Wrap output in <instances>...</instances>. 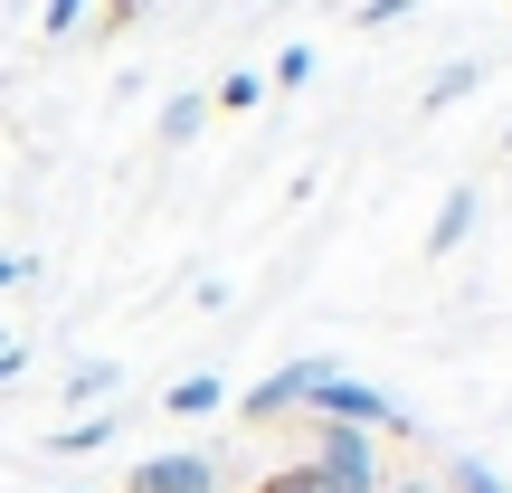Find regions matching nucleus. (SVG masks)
<instances>
[{"mask_svg":"<svg viewBox=\"0 0 512 493\" xmlns=\"http://www.w3.org/2000/svg\"><path fill=\"white\" fill-rule=\"evenodd\" d=\"M304 418H313V427H361V437H408V408L380 399L370 380H351V370H323V380H313Z\"/></svg>","mask_w":512,"mask_h":493,"instance_id":"nucleus-1","label":"nucleus"},{"mask_svg":"<svg viewBox=\"0 0 512 493\" xmlns=\"http://www.w3.org/2000/svg\"><path fill=\"white\" fill-rule=\"evenodd\" d=\"M10 342H19V332H0V351H10Z\"/></svg>","mask_w":512,"mask_h":493,"instance_id":"nucleus-18","label":"nucleus"},{"mask_svg":"<svg viewBox=\"0 0 512 493\" xmlns=\"http://www.w3.org/2000/svg\"><path fill=\"white\" fill-rule=\"evenodd\" d=\"M503 143H512V133H503Z\"/></svg>","mask_w":512,"mask_h":493,"instance_id":"nucleus-19","label":"nucleus"},{"mask_svg":"<svg viewBox=\"0 0 512 493\" xmlns=\"http://www.w3.org/2000/svg\"><path fill=\"white\" fill-rule=\"evenodd\" d=\"M143 19V0H105V19H95V38H114V29H133Z\"/></svg>","mask_w":512,"mask_h":493,"instance_id":"nucleus-14","label":"nucleus"},{"mask_svg":"<svg viewBox=\"0 0 512 493\" xmlns=\"http://www.w3.org/2000/svg\"><path fill=\"white\" fill-rule=\"evenodd\" d=\"M114 427H124V418H67L48 437V456H95V446H114Z\"/></svg>","mask_w":512,"mask_h":493,"instance_id":"nucleus-7","label":"nucleus"},{"mask_svg":"<svg viewBox=\"0 0 512 493\" xmlns=\"http://www.w3.org/2000/svg\"><path fill=\"white\" fill-rule=\"evenodd\" d=\"M266 105V67H228V86L209 95V114H256Z\"/></svg>","mask_w":512,"mask_h":493,"instance_id":"nucleus-8","label":"nucleus"},{"mask_svg":"<svg viewBox=\"0 0 512 493\" xmlns=\"http://www.w3.org/2000/svg\"><path fill=\"white\" fill-rule=\"evenodd\" d=\"M209 484H219V465L190 456V446H181V456H143L124 475V493H209Z\"/></svg>","mask_w":512,"mask_h":493,"instance_id":"nucleus-3","label":"nucleus"},{"mask_svg":"<svg viewBox=\"0 0 512 493\" xmlns=\"http://www.w3.org/2000/svg\"><path fill=\"white\" fill-rule=\"evenodd\" d=\"M19 275H29V256H0V294H10V285H19Z\"/></svg>","mask_w":512,"mask_h":493,"instance_id":"nucleus-16","label":"nucleus"},{"mask_svg":"<svg viewBox=\"0 0 512 493\" xmlns=\"http://www.w3.org/2000/svg\"><path fill=\"white\" fill-rule=\"evenodd\" d=\"M475 181H456V190H446V200H437V219H427V256H456L465 247V228H475Z\"/></svg>","mask_w":512,"mask_h":493,"instance_id":"nucleus-4","label":"nucleus"},{"mask_svg":"<svg viewBox=\"0 0 512 493\" xmlns=\"http://www.w3.org/2000/svg\"><path fill=\"white\" fill-rule=\"evenodd\" d=\"M219 399H228V380H219V370H190V380H171V399H162V408H171V418H209Z\"/></svg>","mask_w":512,"mask_h":493,"instance_id":"nucleus-6","label":"nucleus"},{"mask_svg":"<svg viewBox=\"0 0 512 493\" xmlns=\"http://www.w3.org/2000/svg\"><path fill=\"white\" fill-rule=\"evenodd\" d=\"M418 0H361V29H389V19H408Z\"/></svg>","mask_w":512,"mask_h":493,"instance_id":"nucleus-15","label":"nucleus"},{"mask_svg":"<svg viewBox=\"0 0 512 493\" xmlns=\"http://www.w3.org/2000/svg\"><path fill=\"white\" fill-rule=\"evenodd\" d=\"M114 380H124L114 361H76V370H67V399H76V408H86V399H114Z\"/></svg>","mask_w":512,"mask_h":493,"instance_id":"nucleus-10","label":"nucleus"},{"mask_svg":"<svg viewBox=\"0 0 512 493\" xmlns=\"http://www.w3.org/2000/svg\"><path fill=\"white\" fill-rule=\"evenodd\" d=\"M380 493H437V484H380Z\"/></svg>","mask_w":512,"mask_h":493,"instance_id":"nucleus-17","label":"nucleus"},{"mask_svg":"<svg viewBox=\"0 0 512 493\" xmlns=\"http://www.w3.org/2000/svg\"><path fill=\"white\" fill-rule=\"evenodd\" d=\"M475 86H484V57H456V67H437V76L418 86V114H446V105H465Z\"/></svg>","mask_w":512,"mask_h":493,"instance_id":"nucleus-5","label":"nucleus"},{"mask_svg":"<svg viewBox=\"0 0 512 493\" xmlns=\"http://www.w3.org/2000/svg\"><path fill=\"white\" fill-rule=\"evenodd\" d=\"M304 76H313V48H304V38H294V48L275 57V76H266V86H304Z\"/></svg>","mask_w":512,"mask_h":493,"instance_id":"nucleus-12","label":"nucleus"},{"mask_svg":"<svg viewBox=\"0 0 512 493\" xmlns=\"http://www.w3.org/2000/svg\"><path fill=\"white\" fill-rule=\"evenodd\" d=\"M200 124H209V95H171L162 105V143H190Z\"/></svg>","mask_w":512,"mask_h":493,"instance_id":"nucleus-9","label":"nucleus"},{"mask_svg":"<svg viewBox=\"0 0 512 493\" xmlns=\"http://www.w3.org/2000/svg\"><path fill=\"white\" fill-rule=\"evenodd\" d=\"M323 370H332L323 351H304V361H285V370H266V380H256L247 399H238V418H247V427H266V418H285V408H304V399H313V380H323Z\"/></svg>","mask_w":512,"mask_h":493,"instance_id":"nucleus-2","label":"nucleus"},{"mask_svg":"<svg viewBox=\"0 0 512 493\" xmlns=\"http://www.w3.org/2000/svg\"><path fill=\"white\" fill-rule=\"evenodd\" d=\"M446 493H503V475L484 456H456V465H446Z\"/></svg>","mask_w":512,"mask_h":493,"instance_id":"nucleus-11","label":"nucleus"},{"mask_svg":"<svg viewBox=\"0 0 512 493\" xmlns=\"http://www.w3.org/2000/svg\"><path fill=\"white\" fill-rule=\"evenodd\" d=\"M76 19H86V0H48V10H38V29H48V38H76Z\"/></svg>","mask_w":512,"mask_h":493,"instance_id":"nucleus-13","label":"nucleus"}]
</instances>
